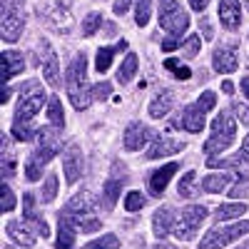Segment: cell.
I'll use <instances>...</instances> for the list:
<instances>
[{
    "instance_id": "13",
    "label": "cell",
    "mask_w": 249,
    "mask_h": 249,
    "mask_svg": "<svg viewBox=\"0 0 249 249\" xmlns=\"http://www.w3.org/2000/svg\"><path fill=\"white\" fill-rule=\"evenodd\" d=\"M62 167H65V182L68 184H75L82 175V152L77 144H70L68 152H65V160H62Z\"/></svg>"
},
{
    "instance_id": "14",
    "label": "cell",
    "mask_w": 249,
    "mask_h": 249,
    "mask_svg": "<svg viewBox=\"0 0 249 249\" xmlns=\"http://www.w3.org/2000/svg\"><path fill=\"white\" fill-rule=\"evenodd\" d=\"M177 170H179L177 162H170V164H164V167L155 170V172L150 175V192H152L155 197H160L164 190H167V184H170V179H172V175H175Z\"/></svg>"
},
{
    "instance_id": "15",
    "label": "cell",
    "mask_w": 249,
    "mask_h": 249,
    "mask_svg": "<svg viewBox=\"0 0 249 249\" xmlns=\"http://www.w3.org/2000/svg\"><path fill=\"white\" fill-rule=\"evenodd\" d=\"M25 224L30 227L35 234L45 237V239L50 237V227H48V222L35 212V199H33V195H25Z\"/></svg>"
},
{
    "instance_id": "23",
    "label": "cell",
    "mask_w": 249,
    "mask_h": 249,
    "mask_svg": "<svg viewBox=\"0 0 249 249\" xmlns=\"http://www.w3.org/2000/svg\"><path fill=\"white\" fill-rule=\"evenodd\" d=\"M23 33V18L20 15H3V40L5 43H15Z\"/></svg>"
},
{
    "instance_id": "37",
    "label": "cell",
    "mask_w": 249,
    "mask_h": 249,
    "mask_svg": "<svg viewBox=\"0 0 249 249\" xmlns=\"http://www.w3.org/2000/svg\"><path fill=\"white\" fill-rule=\"evenodd\" d=\"M15 207V195H13V190L3 182V190H0V210L3 212H10Z\"/></svg>"
},
{
    "instance_id": "19",
    "label": "cell",
    "mask_w": 249,
    "mask_h": 249,
    "mask_svg": "<svg viewBox=\"0 0 249 249\" xmlns=\"http://www.w3.org/2000/svg\"><path fill=\"white\" fill-rule=\"evenodd\" d=\"M204 110L199 105H190L184 107V112L179 115V127H184L187 132H202L204 130Z\"/></svg>"
},
{
    "instance_id": "33",
    "label": "cell",
    "mask_w": 249,
    "mask_h": 249,
    "mask_svg": "<svg viewBox=\"0 0 249 249\" xmlns=\"http://www.w3.org/2000/svg\"><path fill=\"white\" fill-rule=\"evenodd\" d=\"M164 70H170L177 80H187V77H190L192 72H190V68H187V65H182V62L179 60H164Z\"/></svg>"
},
{
    "instance_id": "48",
    "label": "cell",
    "mask_w": 249,
    "mask_h": 249,
    "mask_svg": "<svg viewBox=\"0 0 249 249\" xmlns=\"http://www.w3.org/2000/svg\"><path fill=\"white\" fill-rule=\"evenodd\" d=\"M207 3H210V0H190V5H192V10H204L207 8Z\"/></svg>"
},
{
    "instance_id": "32",
    "label": "cell",
    "mask_w": 249,
    "mask_h": 249,
    "mask_svg": "<svg viewBox=\"0 0 249 249\" xmlns=\"http://www.w3.org/2000/svg\"><path fill=\"white\" fill-rule=\"evenodd\" d=\"M117 247H120V239L115 234H105V237H100V239L85 244L82 249H117Z\"/></svg>"
},
{
    "instance_id": "39",
    "label": "cell",
    "mask_w": 249,
    "mask_h": 249,
    "mask_svg": "<svg viewBox=\"0 0 249 249\" xmlns=\"http://www.w3.org/2000/svg\"><path fill=\"white\" fill-rule=\"evenodd\" d=\"M55 195H57V177L55 175H48V179L43 184V199L45 202H53Z\"/></svg>"
},
{
    "instance_id": "26",
    "label": "cell",
    "mask_w": 249,
    "mask_h": 249,
    "mask_svg": "<svg viewBox=\"0 0 249 249\" xmlns=\"http://www.w3.org/2000/svg\"><path fill=\"white\" fill-rule=\"evenodd\" d=\"M120 192H122V179L110 177V179L105 182V192H102V202H105V210H112V207L117 204Z\"/></svg>"
},
{
    "instance_id": "7",
    "label": "cell",
    "mask_w": 249,
    "mask_h": 249,
    "mask_svg": "<svg viewBox=\"0 0 249 249\" xmlns=\"http://www.w3.org/2000/svg\"><path fill=\"white\" fill-rule=\"evenodd\" d=\"M207 217V207L204 204H190V207H184L182 214H179V222H175V237L177 239H184V242H190L195 239L197 230H199V224L204 222Z\"/></svg>"
},
{
    "instance_id": "21",
    "label": "cell",
    "mask_w": 249,
    "mask_h": 249,
    "mask_svg": "<svg viewBox=\"0 0 249 249\" xmlns=\"http://www.w3.org/2000/svg\"><path fill=\"white\" fill-rule=\"evenodd\" d=\"M182 150H184V142L172 140V137H157L155 144L150 147V152H147V157L160 160V157H167V155H175V152H182Z\"/></svg>"
},
{
    "instance_id": "8",
    "label": "cell",
    "mask_w": 249,
    "mask_h": 249,
    "mask_svg": "<svg viewBox=\"0 0 249 249\" xmlns=\"http://www.w3.org/2000/svg\"><path fill=\"white\" fill-rule=\"evenodd\" d=\"M37 53H40V62H43V75L48 80V85L53 88H60V62H57V55L53 50V45L48 40L37 45Z\"/></svg>"
},
{
    "instance_id": "44",
    "label": "cell",
    "mask_w": 249,
    "mask_h": 249,
    "mask_svg": "<svg viewBox=\"0 0 249 249\" xmlns=\"http://www.w3.org/2000/svg\"><path fill=\"white\" fill-rule=\"evenodd\" d=\"M130 5H132V0H115V15H124V13H127L130 10Z\"/></svg>"
},
{
    "instance_id": "43",
    "label": "cell",
    "mask_w": 249,
    "mask_h": 249,
    "mask_svg": "<svg viewBox=\"0 0 249 249\" xmlns=\"http://www.w3.org/2000/svg\"><path fill=\"white\" fill-rule=\"evenodd\" d=\"M199 30H202V35H204V40H212L214 37V30H212V23L207 20V15H202L199 18Z\"/></svg>"
},
{
    "instance_id": "41",
    "label": "cell",
    "mask_w": 249,
    "mask_h": 249,
    "mask_svg": "<svg viewBox=\"0 0 249 249\" xmlns=\"http://www.w3.org/2000/svg\"><path fill=\"white\" fill-rule=\"evenodd\" d=\"M214 102H217L214 92H210V90H207V92H202V95H199V102H197V105H199L204 112H210V110L214 107Z\"/></svg>"
},
{
    "instance_id": "4",
    "label": "cell",
    "mask_w": 249,
    "mask_h": 249,
    "mask_svg": "<svg viewBox=\"0 0 249 249\" xmlns=\"http://www.w3.org/2000/svg\"><path fill=\"white\" fill-rule=\"evenodd\" d=\"M234 137H237V124H234L232 115L230 112H219L214 117V122H212V135H210V140H207V144H204V155L212 160L214 155H219L222 150L230 147V144L234 142Z\"/></svg>"
},
{
    "instance_id": "47",
    "label": "cell",
    "mask_w": 249,
    "mask_h": 249,
    "mask_svg": "<svg viewBox=\"0 0 249 249\" xmlns=\"http://www.w3.org/2000/svg\"><path fill=\"white\" fill-rule=\"evenodd\" d=\"M230 195H232V197H247V195H249V187H242V184H239V187H234Z\"/></svg>"
},
{
    "instance_id": "46",
    "label": "cell",
    "mask_w": 249,
    "mask_h": 249,
    "mask_svg": "<svg viewBox=\"0 0 249 249\" xmlns=\"http://www.w3.org/2000/svg\"><path fill=\"white\" fill-rule=\"evenodd\" d=\"M175 48H179V43H177V40L175 37H167V40H164V43H162V50H175Z\"/></svg>"
},
{
    "instance_id": "18",
    "label": "cell",
    "mask_w": 249,
    "mask_h": 249,
    "mask_svg": "<svg viewBox=\"0 0 249 249\" xmlns=\"http://www.w3.org/2000/svg\"><path fill=\"white\" fill-rule=\"evenodd\" d=\"M57 219H60V227H57V244H55V249H72V244H75V222H72V217L65 214V212H60Z\"/></svg>"
},
{
    "instance_id": "17",
    "label": "cell",
    "mask_w": 249,
    "mask_h": 249,
    "mask_svg": "<svg viewBox=\"0 0 249 249\" xmlns=\"http://www.w3.org/2000/svg\"><path fill=\"white\" fill-rule=\"evenodd\" d=\"M210 167H234L237 170V175L242 177V179H249V152L247 150H239L234 157H230V160H210Z\"/></svg>"
},
{
    "instance_id": "22",
    "label": "cell",
    "mask_w": 249,
    "mask_h": 249,
    "mask_svg": "<svg viewBox=\"0 0 249 249\" xmlns=\"http://www.w3.org/2000/svg\"><path fill=\"white\" fill-rule=\"evenodd\" d=\"M5 232H8V237H10L18 247H33V244H35V234L30 232V227L23 224V222H8Z\"/></svg>"
},
{
    "instance_id": "40",
    "label": "cell",
    "mask_w": 249,
    "mask_h": 249,
    "mask_svg": "<svg viewBox=\"0 0 249 249\" xmlns=\"http://www.w3.org/2000/svg\"><path fill=\"white\" fill-rule=\"evenodd\" d=\"M110 92H112L110 82H97V85H92V97H95V100H107Z\"/></svg>"
},
{
    "instance_id": "52",
    "label": "cell",
    "mask_w": 249,
    "mask_h": 249,
    "mask_svg": "<svg viewBox=\"0 0 249 249\" xmlns=\"http://www.w3.org/2000/svg\"><path fill=\"white\" fill-rule=\"evenodd\" d=\"M150 249H175V247L172 244H152Z\"/></svg>"
},
{
    "instance_id": "30",
    "label": "cell",
    "mask_w": 249,
    "mask_h": 249,
    "mask_svg": "<svg viewBox=\"0 0 249 249\" xmlns=\"http://www.w3.org/2000/svg\"><path fill=\"white\" fill-rule=\"evenodd\" d=\"M48 120L55 127H65V115H62V105H60V97H50V105H48Z\"/></svg>"
},
{
    "instance_id": "6",
    "label": "cell",
    "mask_w": 249,
    "mask_h": 249,
    "mask_svg": "<svg viewBox=\"0 0 249 249\" xmlns=\"http://www.w3.org/2000/svg\"><path fill=\"white\" fill-rule=\"evenodd\" d=\"M244 234H249V219L237 222V224H224V227L219 224V227H214V230H210L204 234L199 249H222V247L232 244L234 239H239Z\"/></svg>"
},
{
    "instance_id": "51",
    "label": "cell",
    "mask_w": 249,
    "mask_h": 249,
    "mask_svg": "<svg viewBox=\"0 0 249 249\" xmlns=\"http://www.w3.org/2000/svg\"><path fill=\"white\" fill-rule=\"evenodd\" d=\"M239 85H242V92L247 95V100H249V77H244L242 82H239Z\"/></svg>"
},
{
    "instance_id": "1",
    "label": "cell",
    "mask_w": 249,
    "mask_h": 249,
    "mask_svg": "<svg viewBox=\"0 0 249 249\" xmlns=\"http://www.w3.org/2000/svg\"><path fill=\"white\" fill-rule=\"evenodd\" d=\"M65 82H68V95L70 102L77 110H85L90 102V88H88V57L85 55H75V60L68 65L65 72Z\"/></svg>"
},
{
    "instance_id": "11",
    "label": "cell",
    "mask_w": 249,
    "mask_h": 249,
    "mask_svg": "<svg viewBox=\"0 0 249 249\" xmlns=\"http://www.w3.org/2000/svg\"><path fill=\"white\" fill-rule=\"evenodd\" d=\"M0 62H3V70H0V85H8V80L13 75L25 70V57H23V53H18V50H3Z\"/></svg>"
},
{
    "instance_id": "50",
    "label": "cell",
    "mask_w": 249,
    "mask_h": 249,
    "mask_svg": "<svg viewBox=\"0 0 249 249\" xmlns=\"http://www.w3.org/2000/svg\"><path fill=\"white\" fill-rule=\"evenodd\" d=\"M222 90H224L227 95H232V92H234V82H230V80H224V82H222Z\"/></svg>"
},
{
    "instance_id": "29",
    "label": "cell",
    "mask_w": 249,
    "mask_h": 249,
    "mask_svg": "<svg viewBox=\"0 0 249 249\" xmlns=\"http://www.w3.org/2000/svg\"><path fill=\"white\" fill-rule=\"evenodd\" d=\"M232 182V177L230 175H210V177H204V182H202V187H204V192H224V187Z\"/></svg>"
},
{
    "instance_id": "20",
    "label": "cell",
    "mask_w": 249,
    "mask_h": 249,
    "mask_svg": "<svg viewBox=\"0 0 249 249\" xmlns=\"http://www.w3.org/2000/svg\"><path fill=\"white\" fill-rule=\"evenodd\" d=\"M175 230V212L170 210V207H160V210L155 212L152 217V232L155 237H167L170 232Z\"/></svg>"
},
{
    "instance_id": "9",
    "label": "cell",
    "mask_w": 249,
    "mask_h": 249,
    "mask_svg": "<svg viewBox=\"0 0 249 249\" xmlns=\"http://www.w3.org/2000/svg\"><path fill=\"white\" fill-rule=\"evenodd\" d=\"M95 207H97V202H95V197H92L90 192H80V195H75V197L68 202L65 214H70L75 222H80V219H88V217L95 212Z\"/></svg>"
},
{
    "instance_id": "45",
    "label": "cell",
    "mask_w": 249,
    "mask_h": 249,
    "mask_svg": "<svg viewBox=\"0 0 249 249\" xmlns=\"http://www.w3.org/2000/svg\"><path fill=\"white\" fill-rule=\"evenodd\" d=\"M234 112H237V117H239L244 124H249V107H244V105H234Z\"/></svg>"
},
{
    "instance_id": "12",
    "label": "cell",
    "mask_w": 249,
    "mask_h": 249,
    "mask_svg": "<svg viewBox=\"0 0 249 249\" xmlns=\"http://www.w3.org/2000/svg\"><path fill=\"white\" fill-rule=\"evenodd\" d=\"M150 137H152L150 127H144V124H140V122H132V124H127V130H124V147L137 152L150 142Z\"/></svg>"
},
{
    "instance_id": "24",
    "label": "cell",
    "mask_w": 249,
    "mask_h": 249,
    "mask_svg": "<svg viewBox=\"0 0 249 249\" xmlns=\"http://www.w3.org/2000/svg\"><path fill=\"white\" fill-rule=\"evenodd\" d=\"M124 53V50H127V43H124V40H122V43L120 45H115V48H100L97 50V60H95V68H97V72H105L110 65H112V57H115V53Z\"/></svg>"
},
{
    "instance_id": "53",
    "label": "cell",
    "mask_w": 249,
    "mask_h": 249,
    "mask_svg": "<svg viewBox=\"0 0 249 249\" xmlns=\"http://www.w3.org/2000/svg\"><path fill=\"white\" fill-rule=\"evenodd\" d=\"M107 25V35H115L117 33V28H115V23H105Z\"/></svg>"
},
{
    "instance_id": "36",
    "label": "cell",
    "mask_w": 249,
    "mask_h": 249,
    "mask_svg": "<svg viewBox=\"0 0 249 249\" xmlns=\"http://www.w3.org/2000/svg\"><path fill=\"white\" fill-rule=\"evenodd\" d=\"M144 207V195L142 192H130L127 197H124V210L127 212H137Z\"/></svg>"
},
{
    "instance_id": "56",
    "label": "cell",
    "mask_w": 249,
    "mask_h": 249,
    "mask_svg": "<svg viewBox=\"0 0 249 249\" xmlns=\"http://www.w3.org/2000/svg\"><path fill=\"white\" fill-rule=\"evenodd\" d=\"M247 249H249V247H247Z\"/></svg>"
},
{
    "instance_id": "28",
    "label": "cell",
    "mask_w": 249,
    "mask_h": 249,
    "mask_svg": "<svg viewBox=\"0 0 249 249\" xmlns=\"http://www.w3.org/2000/svg\"><path fill=\"white\" fill-rule=\"evenodd\" d=\"M244 212H247V204H237V202H232V204H222L219 210L214 212V219H217V222L234 219V217H242Z\"/></svg>"
},
{
    "instance_id": "16",
    "label": "cell",
    "mask_w": 249,
    "mask_h": 249,
    "mask_svg": "<svg viewBox=\"0 0 249 249\" xmlns=\"http://www.w3.org/2000/svg\"><path fill=\"white\" fill-rule=\"evenodd\" d=\"M219 18L227 30H237L242 23V5L239 0H219Z\"/></svg>"
},
{
    "instance_id": "34",
    "label": "cell",
    "mask_w": 249,
    "mask_h": 249,
    "mask_svg": "<svg viewBox=\"0 0 249 249\" xmlns=\"http://www.w3.org/2000/svg\"><path fill=\"white\" fill-rule=\"evenodd\" d=\"M195 172H187L182 179H179V195L182 197H195L197 195V187H195Z\"/></svg>"
},
{
    "instance_id": "10",
    "label": "cell",
    "mask_w": 249,
    "mask_h": 249,
    "mask_svg": "<svg viewBox=\"0 0 249 249\" xmlns=\"http://www.w3.org/2000/svg\"><path fill=\"white\" fill-rule=\"evenodd\" d=\"M212 65L217 72H234L239 65V57H237V43H227L222 48L214 50L212 55Z\"/></svg>"
},
{
    "instance_id": "25",
    "label": "cell",
    "mask_w": 249,
    "mask_h": 249,
    "mask_svg": "<svg viewBox=\"0 0 249 249\" xmlns=\"http://www.w3.org/2000/svg\"><path fill=\"white\" fill-rule=\"evenodd\" d=\"M172 92L170 90H162L152 102H150V115L152 117H164V115H167L170 112V107H172Z\"/></svg>"
},
{
    "instance_id": "2",
    "label": "cell",
    "mask_w": 249,
    "mask_h": 249,
    "mask_svg": "<svg viewBox=\"0 0 249 249\" xmlns=\"http://www.w3.org/2000/svg\"><path fill=\"white\" fill-rule=\"evenodd\" d=\"M60 147H62V142H60V137L50 130V127H45V130H40V137H37V150L33 152V157L28 160V164H25V175H28V179H40V175H43V167L45 164L60 152Z\"/></svg>"
},
{
    "instance_id": "42",
    "label": "cell",
    "mask_w": 249,
    "mask_h": 249,
    "mask_svg": "<svg viewBox=\"0 0 249 249\" xmlns=\"http://www.w3.org/2000/svg\"><path fill=\"white\" fill-rule=\"evenodd\" d=\"M77 224H80V230H82V232H88V234H90V232H97L100 227H102V224H100V219H95V217H88V219H80Z\"/></svg>"
},
{
    "instance_id": "49",
    "label": "cell",
    "mask_w": 249,
    "mask_h": 249,
    "mask_svg": "<svg viewBox=\"0 0 249 249\" xmlns=\"http://www.w3.org/2000/svg\"><path fill=\"white\" fill-rule=\"evenodd\" d=\"M8 97H10V88H8V85H3V90H0V105H5Z\"/></svg>"
},
{
    "instance_id": "35",
    "label": "cell",
    "mask_w": 249,
    "mask_h": 249,
    "mask_svg": "<svg viewBox=\"0 0 249 249\" xmlns=\"http://www.w3.org/2000/svg\"><path fill=\"white\" fill-rule=\"evenodd\" d=\"M100 25H102V15L100 13H90L88 18H85V23H82V35H95L97 30H100Z\"/></svg>"
},
{
    "instance_id": "5",
    "label": "cell",
    "mask_w": 249,
    "mask_h": 249,
    "mask_svg": "<svg viewBox=\"0 0 249 249\" xmlns=\"http://www.w3.org/2000/svg\"><path fill=\"white\" fill-rule=\"evenodd\" d=\"M160 25L167 33V37H179L190 28V15L184 8H179L175 0H162L160 3Z\"/></svg>"
},
{
    "instance_id": "38",
    "label": "cell",
    "mask_w": 249,
    "mask_h": 249,
    "mask_svg": "<svg viewBox=\"0 0 249 249\" xmlns=\"http://www.w3.org/2000/svg\"><path fill=\"white\" fill-rule=\"evenodd\" d=\"M182 53H184V57L187 60H192V57H197V53H199V37L197 35H190L182 43Z\"/></svg>"
},
{
    "instance_id": "55",
    "label": "cell",
    "mask_w": 249,
    "mask_h": 249,
    "mask_svg": "<svg viewBox=\"0 0 249 249\" xmlns=\"http://www.w3.org/2000/svg\"><path fill=\"white\" fill-rule=\"evenodd\" d=\"M244 5H247V8H249V3H244Z\"/></svg>"
},
{
    "instance_id": "31",
    "label": "cell",
    "mask_w": 249,
    "mask_h": 249,
    "mask_svg": "<svg viewBox=\"0 0 249 249\" xmlns=\"http://www.w3.org/2000/svg\"><path fill=\"white\" fill-rule=\"evenodd\" d=\"M150 13H152V0H137V5H135L137 25H147L150 23Z\"/></svg>"
},
{
    "instance_id": "3",
    "label": "cell",
    "mask_w": 249,
    "mask_h": 249,
    "mask_svg": "<svg viewBox=\"0 0 249 249\" xmlns=\"http://www.w3.org/2000/svg\"><path fill=\"white\" fill-rule=\"evenodd\" d=\"M45 105V92H43V85L35 80H28L23 90H20V100L15 105V115H13V122L15 124H28L40 110Z\"/></svg>"
},
{
    "instance_id": "54",
    "label": "cell",
    "mask_w": 249,
    "mask_h": 249,
    "mask_svg": "<svg viewBox=\"0 0 249 249\" xmlns=\"http://www.w3.org/2000/svg\"><path fill=\"white\" fill-rule=\"evenodd\" d=\"M244 150H247V152H249V135H247V137H244Z\"/></svg>"
},
{
    "instance_id": "27",
    "label": "cell",
    "mask_w": 249,
    "mask_h": 249,
    "mask_svg": "<svg viewBox=\"0 0 249 249\" xmlns=\"http://www.w3.org/2000/svg\"><path fill=\"white\" fill-rule=\"evenodd\" d=\"M137 55L135 53H130L127 57H124V62H122V65H120V70H117V82H130L132 77H135V72H137Z\"/></svg>"
}]
</instances>
